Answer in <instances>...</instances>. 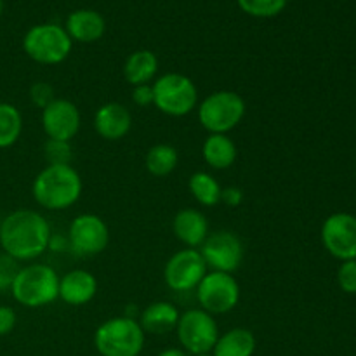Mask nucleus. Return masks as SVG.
<instances>
[{"mask_svg": "<svg viewBox=\"0 0 356 356\" xmlns=\"http://www.w3.org/2000/svg\"><path fill=\"white\" fill-rule=\"evenodd\" d=\"M17 270H19L17 261H14L7 254H0V294L10 291V285H13Z\"/></svg>", "mask_w": 356, "mask_h": 356, "instance_id": "c756f323", "label": "nucleus"}, {"mask_svg": "<svg viewBox=\"0 0 356 356\" xmlns=\"http://www.w3.org/2000/svg\"><path fill=\"white\" fill-rule=\"evenodd\" d=\"M153 106L167 117H186L197 108L198 89L183 73H163L153 80Z\"/></svg>", "mask_w": 356, "mask_h": 356, "instance_id": "423d86ee", "label": "nucleus"}, {"mask_svg": "<svg viewBox=\"0 0 356 356\" xmlns=\"http://www.w3.org/2000/svg\"><path fill=\"white\" fill-rule=\"evenodd\" d=\"M202 156L214 170H226L236 162L238 148L228 134H209L202 145Z\"/></svg>", "mask_w": 356, "mask_h": 356, "instance_id": "412c9836", "label": "nucleus"}, {"mask_svg": "<svg viewBox=\"0 0 356 356\" xmlns=\"http://www.w3.org/2000/svg\"><path fill=\"white\" fill-rule=\"evenodd\" d=\"M10 294L24 308H44L59 299V275L49 264H26L17 270Z\"/></svg>", "mask_w": 356, "mask_h": 356, "instance_id": "7ed1b4c3", "label": "nucleus"}, {"mask_svg": "<svg viewBox=\"0 0 356 356\" xmlns=\"http://www.w3.org/2000/svg\"><path fill=\"white\" fill-rule=\"evenodd\" d=\"M94 346L101 356H139L145 348V330L138 320L113 316L96 329Z\"/></svg>", "mask_w": 356, "mask_h": 356, "instance_id": "39448f33", "label": "nucleus"}, {"mask_svg": "<svg viewBox=\"0 0 356 356\" xmlns=\"http://www.w3.org/2000/svg\"><path fill=\"white\" fill-rule=\"evenodd\" d=\"M153 83V82H152ZM152 83H145V86H136L132 87V101L136 106L146 108L153 104V87Z\"/></svg>", "mask_w": 356, "mask_h": 356, "instance_id": "2f4dec72", "label": "nucleus"}, {"mask_svg": "<svg viewBox=\"0 0 356 356\" xmlns=\"http://www.w3.org/2000/svg\"><path fill=\"white\" fill-rule=\"evenodd\" d=\"M174 236L188 249H198L209 236V219L197 209H181L172 219Z\"/></svg>", "mask_w": 356, "mask_h": 356, "instance_id": "f3484780", "label": "nucleus"}, {"mask_svg": "<svg viewBox=\"0 0 356 356\" xmlns=\"http://www.w3.org/2000/svg\"><path fill=\"white\" fill-rule=\"evenodd\" d=\"M124 79L132 87L152 83L159 72V58L149 49H139L131 52L124 63Z\"/></svg>", "mask_w": 356, "mask_h": 356, "instance_id": "aec40b11", "label": "nucleus"}, {"mask_svg": "<svg viewBox=\"0 0 356 356\" xmlns=\"http://www.w3.org/2000/svg\"><path fill=\"white\" fill-rule=\"evenodd\" d=\"M289 0H236L240 9L252 17H275L287 7Z\"/></svg>", "mask_w": 356, "mask_h": 356, "instance_id": "a878e982", "label": "nucleus"}, {"mask_svg": "<svg viewBox=\"0 0 356 356\" xmlns=\"http://www.w3.org/2000/svg\"><path fill=\"white\" fill-rule=\"evenodd\" d=\"M2 10H3V0H0V16H2Z\"/></svg>", "mask_w": 356, "mask_h": 356, "instance_id": "c9c22d12", "label": "nucleus"}, {"mask_svg": "<svg viewBox=\"0 0 356 356\" xmlns=\"http://www.w3.org/2000/svg\"><path fill=\"white\" fill-rule=\"evenodd\" d=\"M159 356H188L186 351L177 350V348H169V350H163Z\"/></svg>", "mask_w": 356, "mask_h": 356, "instance_id": "f704fd0d", "label": "nucleus"}, {"mask_svg": "<svg viewBox=\"0 0 356 356\" xmlns=\"http://www.w3.org/2000/svg\"><path fill=\"white\" fill-rule=\"evenodd\" d=\"M82 127L80 110L73 101L56 97L42 110V129L47 139L72 141Z\"/></svg>", "mask_w": 356, "mask_h": 356, "instance_id": "4468645a", "label": "nucleus"}, {"mask_svg": "<svg viewBox=\"0 0 356 356\" xmlns=\"http://www.w3.org/2000/svg\"><path fill=\"white\" fill-rule=\"evenodd\" d=\"M17 322L16 312H14L10 306H3L0 305V337L7 336L14 330Z\"/></svg>", "mask_w": 356, "mask_h": 356, "instance_id": "7c9ffc66", "label": "nucleus"}, {"mask_svg": "<svg viewBox=\"0 0 356 356\" xmlns=\"http://www.w3.org/2000/svg\"><path fill=\"white\" fill-rule=\"evenodd\" d=\"M195 356H212L211 353H204V355H195Z\"/></svg>", "mask_w": 356, "mask_h": 356, "instance_id": "e433bc0d", "label": "nucleus"}, {"mask_svg": "<svg viewBox=\"0 0 356 356\" xmlns=\"http://www.w3.org/2000/svg\"><path fill=\"white\" fill-rule=\"evenodd\" d=\"M23 132V115L14 104L0 103V149L10 148Z\"/></svg>", "mask_w": 356, "mask_h": 356, "instance_id": "393cba45", "label": "nucleus"}, {"mask_svg": "<svg viewBox=\"0 0 356 356\" xmlns=\"http://www.w3.org/2000/svg\"><path fill=\"white\" fill-rule=\"evenodd\" d=\"M49 249L54 250V252H65V250H70L68 238L59 233H52L51 240H49Z\"/></svg>", "mask_w": 356, "mask_h": 356, "instance_id": "72a5a7b5", "label": "nucleus"}, {"mask_svg": "<svg viewBox=\"0 0 356 356\" xmlns=\"http://www.w3.org/2000/svg\"><path fill=\"white\" fill-rule=\"evenodd\" d=\"M207 264L198 249H181L167 259L163 266V282L170 291L188 292L198 287L207 273Z\"/></svg>", "mask_w": 356, "mask_h": 356, "instance_id": "9b49d317", "label": "nucleus"}, {"mask_svg": "<svg viewBox=\"0 0 356 356\" xmlns=\"http://www.w3.org/2000/svg\"><path fill=\"white\" fill-rule=\"evenodd\" d=\"M97 280L90 271L76 270L68 271L59 277V299L70 306H86L96 298Z\"/></svg>", "mask_w": 356, "mask_h": 356, "instance_id": "dca6fc26", "label": "nucleus"}, {"mask_svg": "<svg viewBox=\"0 0 356 356\" xmlns=\"http://www.w3.org/2000/svg\"><path fill=\"white\" fill-rule=\"evenodd\" d=\"M65 30L73 42L92 44L104 35L106 21H104L103 14L94 9H76L66 17Z\"/></svg>", "mask_w": 356, "mask_h": 356, "instance_id": "a211bd4d", "label": "nucleus"}, {"mask_svg": "<svg viewBox=\"0 0 356 356\" xmlns=\"http://www.w3.org/2000/svg\"><path fill=\"white\" fill-rule=\"evenodd\" d=\"M197 301L204 312L225 315L240 302V285L232 273L207 271L197 287Z\"/></svg>", "mask_w": 356, "mask_h": 356, "instance_id": "1a4fd4ad", "label": "nucleus"}, {"mask_svg": "<svg viewBox=\"0 0 356 356\" xmlns=\"http://www.w3.org/2000/svg\"><path fill=\"white\" fill-rule=\"evenodd\" d=\"M243 202V190L238 186H226L221 191V204H225L226 207H240Z\"/></svg>", "mask_w": 356, "mask_h": 356, "instance_id": "473e14b6", "label": "nucleus"}, {"mask_svg": "<svg viewBox=\"0 0 356 356\" xmlns=\"http://www.w3.org/2000/svg\"><path fill=\"white\" fill-rule=\"evenodd\" d=\"M247 113L245 99L235 90L211 92L197 108V117L209 134H228Z\"/></svg>", "mask_w": 356, "mask_h": 356, "instance_id": "20e7f679", "label": "nucleus"}, {"mask_svg": "<svg viewBox=\"0 0 356 356\" xmlns=\"http://www.w3.org/2000/svg\"><path fill=\"white\" fill-rule=\"evenodd\" d=\"M83 183L73 165H47L31 184L33 200L45 211H66L82 197Z\"/></svg>", "mask_w": 356, "mask_h": 356, "instance_id": "f03ea898", "label": "nucleus"}, {"mask_svg": "<svg viewBox=\"0 0 356 356\" xmlns=\"http://www.w3.org/2000/svg\"><path fill=\"white\" fill-rule=\"evenodd\" d=\"M176 332L184 351L193 356L211 353L219 339L218 322L211 313L204 312L202 308L181 313Z\"/></svg>", "mask_w": 356, "mask_h": 356, "instance_id": "6e6552de", "label": "nucleus"}, {"mask_svg": "<svg viewBox=\"0 0 356 356\" xmlns=\"http://www.w3.org/2000/svg\"><path fill=\"white\" fill-rule=\"evenodd\" d=\"M73 40L65 26L40 23L31 26L23 37V51L38 65H59L70 56Z\"/></svg>", "mask_w": 356, "mask_h": 356, "instance_id": "0eeeda50", "label": "nucleus"}, {"mask_svg": "<svg viewBox=\"0 0 356 356\" xmlns=\"http://www.w3.org/2000/svg\"><path fill=\"white\" fill-rule=\"evenodd\" d=\"M56 99L54 87L49 82H35L33 86L30 87V101L37 108L44 110L47 104H51L52 101Z\"/></svg>", "mask_w": 356, "mask_h": 356, "instance_id": "c85d7f7f", "label": "nucleus"}, {"mask_svg": "<svg viewBox=\"0 0 356 356\" xmlns=\"http://www.w3.org/2000/svg\"><path fill=\"white\" fill-rule=\"evenodd\" d=\"M256 351V337L249 329L235 327L219 334L212 356H252Z\"/></svg>", "mask_w": 356, "mask_h": 356, "instance_id": "4be33fe9", "label": "nucleus"}, {"mask_svg": "<svg viewBox=\"0 0 356 356\" xmlns=\"http://www.w3.org/2000/svg\"><path fill=\"white\" fill-rule=\"evenodd\" d=\"M337 284L346 294H356V259L341 263L337 270Z\"/></svg>", "mask_w": 356, "mask_h": 356, "instance_id": "cd10ccee", "label": "nucleus"}, {"mask_svg": "<svg viewBox=\"0 0 356 356\" xmlns=\"http://www.w3.org/2000/svg\"><path fill=\"white\" fill-rule=\"evenodd\" d=\"M52 229L37 211L19 209L0 222V247L14 261H33L49 249Z\"/></svg>", "mask_w": 356, "mask_h": 356, "instance_id": "f257e3e1", "label": "nucleus"}, {"mask_svg": "<svg viewBox=\"0 0 356 356\" xmlns=\"http://www.w3.org/2000/svg\"><path fill=\"white\" fill-rule=\"evenodd\" d=\"M44 155L47 165H72L73 148L70 141L47 139L44 146Z\"/></svg>", "mask_w": 356, "mask_h": 356, "instance_id": "bb28decb", "label": "nucleus"}, {"mask_svg": "<svg viewBox=\"0 0 356 356\" xmlns=\"http://www.w3.org/2000/svg\"><path fill=\"white\" fill-rule=\"evenodd\" d=\"M179 309L176 305L169 301H155L146 306L139 315V325L145 330V334L153 336H162L176 330L179 322Z\"/></svg>", "mask_w": 356, "mask_h": 356, "instance_id": "6ab92c4d", "label": "nucleus"}, {"mask_svg": "<svg viewBox=\"0 0 356 356\" xmlns=\"http://www.w3.org/2000/svg\"><path fill=\"white\" fill-rule=\"evenodd\" d=\"M200 254L207 268L222 273H235L242 264L245 249L240 236L233 232L209 233L205 242L200 245Z\"/></svg>", "mask_w": 356, "mask_h": 356, "instance_id": "f8f14e48", "label": "nucleus"}, {"mask_svg": "<svg viewBox=\"0 0 356 356\" xmlns=\"http://www.w3.org/2000/svg\"><path fill=\"white\" fill-rule=\"evenodd\" d=\"M132 127V115L120 103H104L94 113V131L106 141H120Z\"/></svg>", "mask_w": 356, "mask_h": 356, "instance_id": "2eb2a0df", "label": "nucleus"}, {"mask_svg": "<svg viewBox=\"0 0 356 356\" xmlns=\"http://www.w3.org/2000/svg\"><path fill=\"white\" fill-rule=\"evenodd\" d=\"M68 245L76 256L90 257L104 252L110 243V229L103 218L96 214H79L68 226Z\"/></svg>", "mask_w": 356, "mask_h": 356, "instance_id": "9d476101", "label": "nucleus"}, {"mask_svg": "<svg viewBox=\"0 0 356 356\" xmlns=\"http://www.w3.org/2000/svg\"><path fill=\"white\" fill-rule=\"evenodd\" d=\"M188 190H190L191 197L204 207H216L218 204H221L222 186L212 174L205 172V170L191 174L188 179Z\"/></svg>", "mask_w": 356, "mask_h": 356, "instance_id": "b1692460", "label": "nucleus"}, {"mask_svg": "<svg viewBox=\"0 0 356 356\" xmlns=\"http://www.w3.org/2000/svg\"><path fill=\"white\" fill-rule=\"evenodd\" d=\"M322 243L336 259H356V216L348 212L330 214L322 225Z\"/></svg>", "mask_w": 356, "mask_h": 356, "instance_id": "ddd939ff", "label": "nucleus"}, {"mask_svg": "<svg viewBox=\"0 0 356 356\" xmlns=\"http://www.w3.org/2000/svg\"><path fill=\"white\" fill-rule=\"evenodd\" d=\"M179 163V152L176 146L169 143H160V145L152 146L145 155V167L152 176L165 177Z\"/></svg>", "mask_w": 356, "mask_h": 356, "instance_id": "5701e85b", "label": "nucleus"}]
</instances>
